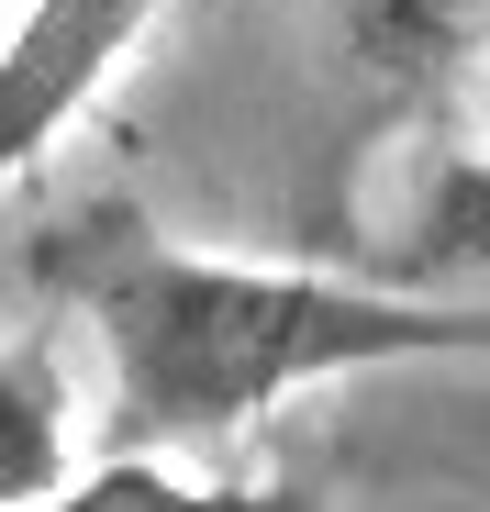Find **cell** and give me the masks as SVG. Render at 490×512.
Instances as JSON below:
<instances>
[{
  "label": "cell",
  "mask_w": 490,
  "mask_h": 512,
  "mask_svg": "<svg viewBox=\"0 0 490 512\" xmlns=\"http://www.w3.org/2000/svg\"><path fill=\"white\" fill-rule=\"evenodd\" d=\"M34 279L90 323L112 379V457H179L268 423L290 390L357 379V368H424L490 357V301L435 290H357L312 268H245L190 256L145 212L101 201L34 245Z\"/></svg>",
  "instance_id": "1"
},
{
  "label": "cell",
  "mask_w": 490,
  "mask_h": 512,
  "mask_svg": "<svg viewBox=\"0 0 490 512\" xmlns=\"http://www.w3.org/2000/svg\"><path fill=\"white\" fill-rule=\"evenodd\" d=\"M168 0H34L0 45V190L45 167V145L101 101V78L145 45V23Z\"/></svg>",
  "instance_id": "2"
},
{
  "label": "cell",
  "mask_w": 490,
  "mask_h": 512,
  "mask_svg": "<svg viewBox=\"0 0 490 512\" xmlns=\"http://www.w3.org/2000/svg\"><path fill=\"white\" fill-rule=\"evenodd\" d=\"M335 45L379 101H446L490 56V0H335Z\"/></svg>",
  "instance_id": "3"
},
{
  "label": "cell",
  "mask_w": 490,
  "mask_h": 512,
  "mask_svg": "<svg viewBox=\"0 0 490 512\" xmlns=\"http://www.w3.org/2000/svg\"><path fill=\"white\" fill-rule=\"evenodd\" d=\"M78 479V390L56 334H0V512H34Z\"/></svg>",
  "instance_id": "4"
},
{
  "label": "cell",
  "mask_w": 490,
  "mask_h": 512,
  "mask_svg": "<svg viewBox=\"0 0 490 512\" xmlns=\"http://www.w3.org/2000/svg\"><path fill=\"white\" fill-rule=\"evenodd\" d=\"M34 512H290L279 490H245V479H179L168 457H101V468H78L56 501Z\"/></svg>",
  "instance_id": "5"
},
{
  "label": "cell",
  "mask_w": 490,
  "mask_h": 512,
  "mask_svg": "<svg viewBox=\"0 0 490 512\" xmlns=\"http://www.w3.org/2000/svg\"><path fill=\"white\" fill-rule=\"evenodd\" d=\"M401 279H413V290H435V279H490V156H468V167H446V179H435Z\"/></svg>",
  "instance_id": "6"
}]
</instances>
